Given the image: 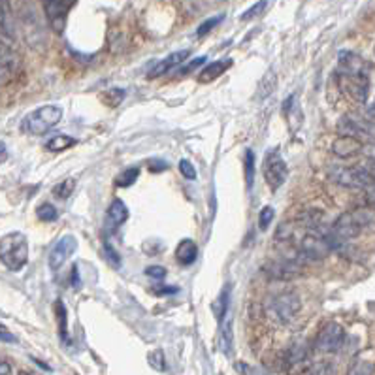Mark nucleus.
I'll return each instance as SVG.
<instances>
[{
	"label": "nucleus",
	"mask_w": 375,
	"mask_h": 375,
	"mask_svg": "<svg viewBox=\"0 0 375 375\" xmlns=\"http://www.w3.org/2000/svg\"><path fill=\"white\" fill-rule=\"evenodd\" d=\"M61 119H63V109L59 106H53V104H47V106H40L38 109H34L26 115L21 128L26 134L42 136V134L49 132L55 125H59Z\"/></svg>",
	"instance_id": "f03ea898"
},
{
	"label": "nucleus",
	"mask_w": 375,
	"mask_h": 375,
	"mask_svg": "<svg viewBox=\"0 0 375 375\" xmlns=\"http://www.w3.org/2000/svg\"><path fill=\"white\" fill-rule=\"evenodd\" d=\"M262 174H264V179H266L268 187H270L272 191H277L281 185L286 181L289 168H286L285 160H283V157H281L277 149L270 151L266 157H264Z\"/></svg>",
	"instance_id": "39448f33"
},
{
	"label": "nucleus",
	"mask_w": 375,
	"mask_h": 375,
	"mask_svg": "<svg viewBox=\"0 0 375 375\" xmlns=\"http://www.w3.org/2000/svg\"><path fill=\"white\" fill-rule=\"evenodd\" d=\"M128 219V208L125 206L123 200L115 198L114 202L109 204L108 208V215H106V223H108V229L114 232L117 230L121 224H125V221Z\"/></svg>",
	"instance_id": "dca6fc26"
},
{
	"label": "nucleus",
	"mask_w": 375,
	"mask_h": 375,
	"mask_svg": "<svg viewBox=\"0 0 375 375\" xmlns=\"http://www.w3.org/2000/svg\"><path fill=\"white\" fill-rule=\"evenodd\" d=\"M179 172L183 176L185 179H189V181H194L197 179V170H194V166H192L191 160L181 159L179 160Z\"/></svg>",
	"instance_id": "72a5a7b5"
},
{
	"label": "nucleus",
	"mask_w": 375,
	"mask_h": 375,
	"mask_svg": "<svg viewBox=\"0 0 375 375\" xmlns=\"http://www.w3.org/2000/svg\"><path fill=\"white\" fill-rule=\"evenodd\" d=\"M366 192H368V202L372 204V206H375V183L369 185L368 189H366Z\"/></svg>",
	"instance_id": "79ce46f5"
},
{
	"label": "nucleus",
	"mask_w": 375,
	"mask_h": 375,
	"mask_svg": "<svg viewBox=\"0 0 375 375\" xmlns=\"http://www.w3.org/2000/svg\"><path fill=\"white\" fill-rule=\"evenodd\" d=\"M206 63V57H200V59H194V61H192L191 64H189V66H185L183 70V74H189V72H192L194 70V68H197V66H202V64Z\"/></svg>",
	"instance_id": "58836bf2"
},
{
	"label": "nucleus",
	"mask_w": 375,
	"mask_h": 375,
	"mask_svg": "<svg viewBox=\"0 0 375 375\" xmlns=\"http://www.w3.org/2000/svg\"><path fill=\"white\" fill-rule=\"evenodd\" d=\"M55 312H57V319H59V330H61V337L66 339L68 337V328H66V307L64 304L59 300L55 304Z\"/></svg>",
	"instance_id": "a878e982"
},
{
	"label": "nucleus",
	"mask_w": 375,
	"mask_h": 375,
	"mask_svg": "<svg viewBox=\"0 0 375 375\" xmlns=\"http://www.w3.org/2000/svg\"><path fill=\"white\" fill-rule=\"evenodd\" d=\"M245 179H247V189H251L254 181V153L251 149L245 151Z\"/></svg>",
	"instance_id": "cd10ccee"
},
{
	"label": "nucleus",
	"mask_w": 375,
	"mask_h": 375,
	"mask_svg": "<svg viewBox=\"0 0 375 375\" xmlns=\"http://www.w3.org/2000/svg\"><path fill=\"white\" fill-rule=\"evenodd\" d=\"M8 157V151H6V146L4 144H0V162H4Z\"/></svg>",
	"instance_id": "49530a36"
},
{
	"label": "nucleus",
	"mask_w": 375,
	"mask_h": 375,
	"mask_svg": "<svg viewBox=\"0 0 375 375\" xmlns=\"http://www.w3.org/2000/svg\"><path fill=\"white\" fill-rule=\"evenodd\" d=\"M166 168H168V164L162 162L160 159L151 160V162H149V170H151V172H160V170H166Z\"/></svg>",
	"instance_id": "e433bc0d"
},
{
	"label": "nucleus",
	"mask_w": 375,
	"mask_h": 375,
	"mask_svg": "<svg viewBox=\"0 0 375 375\" xmlns=\"http://www.w3.org/2000/svg\"><path fill=\"white\" fill-rule=\"evenodd\" d=\"M8 21V6L6 0H0V25L4 26Z\"/></svg>",
	"instance_id": "4c0bfd02"
},
{
	"label": "nucleus",
	"mask_w": 375,
	"mask_h": 375,
	"mask_svg": "<svg viewBox=\"0 0 375 375\" xmlns=\"http://www.w3.org/2000/svg\"><path fill=\"white\" fill-rule=\"evenodd\" d=\"M76 146V140L70 138V136H55V138H51L45 147L49 149V151H63V149H68V147Z\"/></svg>",
	"instance_id": "412c9836"
},
{
	"label": "nucleus",
	"mask_w": 375,
	"mask_h": 375,
	"mask_svg": "<svg viewBox=\"0 0 375 375\" xmlns=\"http://www.w3.org/2000/svg\"><path fill=\"white\" fill-rule=\"evenodd\" d=\"M36 217H38L40 221H44V223H53V221H57L59 211L55 210V206H51V204H40L38 210H36Z\"/></svg>",
	"instance_id": "b1692460"
},
{
	"label": "nucleus",
	"mask_w": 375,
	"mask_h": 375,
	"mask_svg": "<svg viewBox=\"0 0 375 375\" xmlns=\"http://www.w3.org/2000/svg\"><path fill=\"white\" fill-rule=\"evenodd\" d=\"M332 251V245L328 242L326 234H317V232H309L300 238L298 242V253L302 259L307 261H321L326 254Z\"/></svg>",
	"instance_id": "20e7f679"
},
{
	"label": "nucleus",
	"mask_w": 375,
	"mask_h": 375,
	"mask_svg": "<svg viewBox=\"0 0 375 375\" xmlns=\"http://www.w3.org/2000/svg\"><path fill=\"white\" fill-rule=\"evenodd\" d=\"M309 375H336V368L328 360H321V362L309 364Z\"/></svg>",
	"instance_id": "393cba45"
},
{
	"label": "nucleus",
	"mask_w": 375,
	"mask_h": 375,
	"mask_svg": "<svg viewBox=\"0 0 375 375\" xmlns=\"http://www.w3.org/2000/svg\"><path fill=\"white\" fill-rule=\"evenodd\" d=\"M266 4H268V0H259L254 6H251L247 12H243L242 15H240V20L251 21V20H254V17H259V15H261V13L266 10Z\"/></svg>",
	"instance_id": "c85d7f7f"
},
{
	"label": "nucleus",
	"mask_w": 375,
	"mask_h": 375,
	"mask_svg": "<svg viewBox=\"0 0 375 375\" xmlns=\"http://www.w3.org/2000/svg\"><path fill=\"white\" fill-rule=\"evenodd\" d=\"M300 307H302L300 298L293 293L280 294V296H275V298L272 300V312H274L277 321L283 323V325L291 323V321L298 315Z\"/></svg>",
	"instance_id": "0eeeda50"
},
{
	"label": "nucleus",
	"mask_w": 375,
	"mask_h": 375,
	"mask_svg": "<svg viewBox=\"0 0 375 375\" xmlns=\"http://www.w3.org/2000/svg\"><path fill=\"white\" fill-rule=\"evenodd\" d=\"M229 305H230V286H224L221 294L217 296L215 302H213V315L215 319L223 325L224 317H227V313H229Z\"/></svg>",
	"instance_id": "aec40b11"
},
{
	"label": "nucleus",
	"mask_w": 375,
	"mask_h": 375,
	"mask_svg": "<svg viewBox=\"0 0 375 375\" xmlns=\"http://www.w3.org/2000/svg\"><path fill=\"white\" fill-rule=\"evenodd\" d=\"M77 249V240L74 238V236H63L61 240H59L55 245H53V249H51L49 253V268L53 270V272H57V270H61V268L64 266V262L70 259L72 254L76 253Z\"/></svg>",
	"instance_id": "1a4fd4ad"
},
{
	"label": "nucleus",
	"mask_w": 375,
	"mask_h": 375,
	"mask_svg": "<svg viewBox=\"0 0 375 375\" xmlns=\"http://www.w3.org/2000/svg\"><path fill=\"white\" fill-rule=\"evenodd\" d=\"M0 328H2V325H0Z\"/></svg>",
	"instance_id": "09e8293b"
},
{
	"label": "nucleus",
	"mask_w": 375,
	"mask_h": 375,
	"mask_svg": "<svg viewBox=\"0 0 375 375\" xmlns=\"http://www.w3.org/2000/svg\"><path fill=\"white\" fill-rule=\"evenodd\" d=\"M20 68V57L17 53L12 49V45L0 40V77L12 76L13 72Z\"/></svg>",
	"instance_id": "2eb2a0df"
},
{
	"label": "nucleus",
	"mask_w": 375,
	"mask_h": 375,
	"mask_svg": "<svg viewBox=\"0 0 375 375\" xmlns=\"http://www.w3.org/2000/svg\"><path fill=\"white\" fill-rule=\"evenodd\" d=\"M275 83H277V76H275L274 70H268L264 74L261 82V89H259V95L261 98H266L268 95H272V91L275 89Z\"/></svg>",
	"instance_id": "5701e85b"
},
{
	"label": "nucleus",
	"mask_w": 375,
	"mask_h": 375,
	"mask_svg": "<svg viewBox=\"0 0 375 375\" xmlns=\"http://www.w3.org/2000/svg\"><path fill=\"white\" fill-rule=\"evenodd\" d=\"M266 272L270 274V277L286 281V280H293V277H298V275L302 274V266H300V262L286 259V261H283V262L268 264Z\"/></svg>",
	"instance_id": "4468645a"
},
{
	"label": "nucleus",
	"mask_w": 375,
	"mask_h": 375,
	"mask_svg": "<svg viewBox=\"0 0 375 375\" xmlns=\"http://www.w3.org/2000/svg\"><path fill=\"white\" fill-rule=\"evenodd\" d=\"M17 375H34V374H31V372H20Z\"/></svg>",
	"instance_id": "de8ad7c7"
},
{
	"label": "nucleus",
	"mask_w": 375,
	"mask_h": 375,
	"mask_svg": "<svg viewBox=\"0 0 375 375\" xmlns=\"http://www.w3.org/2000/svg\"><path fill=\"white\" fill-rule=\"evenodd\" d=\"M106 251H108V257H112V259H114L115 266H119V257L114 253V249L109 247V245H106Z\"/></svg>",
	"instance_id": "c03bdc74"
},
{
	"label": "nucleus",
	"mask_w": 375,
	"mask_h": 375,
	"mask_svg": "<svg viewBox=\"0 0 375 375\" xmlns=\"http://www.w3.org/2000/svg\"><path fill=\"white\" fill-rule=\"evenodd\" d=\"M345 342L344 326L337 323H326L315 339V349L321 353H336Z\"/></svg>",
	"instance_id": "423d86ee"
},
{
	"label": "nucleus",
	"mask_w": 375,
	"mask_h": 375,
	"mask_svg": "<svg viewBox=\"0 0 375 375\" xmlns=\"http://www.w3.org/2000/svg\"><path fill=\"white\" fill-rule=\"evenodd\" d=\"M330 178L337 185L351 187V189H368L375 183V174L362 166H337L332 168Z\"/></svg>",
	"instance_id": "7ed1b4c3"
},
{
	"label": "nucleus",
	"mask_w": 375,
	"mask_h": 375,
	"mask_svg": "<svg viewBox=\"0 0 375 375\" xmlns=\"http://www.w3.org/2000/svg\"><path fill=\"white\" fill-rule=\"evenodd\" d=\"M74 187H76V181H74V179H66V181L59 183L57 187L53 189V194L57 198H61V200H64V198L70 197L72 191H74Z\"/></svg>",
	"instance_id": "bb28decb"
},
{
	"label": "nucleus",
	"mask_w": 375,
	"mask_h": 375,
	"mask_svg": "<svg viewBox=\"0 0 375 375\" xmlns=\"http://www.w3.org/2000/svg\"><path fill=\"white\" fill-rule=\"evenodd\" d=\"M374 372V364L364 362V360H356L349 369V375H372Z\"/></svg>",
	"instance_id": "473e14b6"
},
{
	"label": "nucleus",
	"mask_w": 375,
	"mask_h": 375,
	"mask_svg": "<svg viewBox=\"0 0 375 375\" xmlns=\"http://www.w3.org/2000/svg\"><path fill=\"white\" fill-rule=\"evenodd\" d=\"M339 64V72L342 76H358V74H366V63L358 57L353 51H342L337 57Z\"/></svg>",
	"instance_id": "9b49d317"
},
{
	"label": "nucleus",
	"mask_w": 375,
	"mask_h": 375,
	"mask_svg": "<svg viewBox=\"0 0 375 375\" xmlns=\"http://www.w3.org/2000/svg\"><path fill=\"white\" fill-rule=\"evenodd\" d=\"M138 176H140V168L132 166V168H127L125 172L119 174L117 179H115V183H117V187H130V185L136 183Z\"/></svg>",
	"instance_id": "4be33fe9"
},
{
	"label": "nucleus",
	"mask_w": 375,
	"mask_h": 375,
	"mask_svg": "<svg viewBox=\"0 0 375 375\" xmlns=\"http://www.w3.org/2000/svg\"><path fill=\"white\" fill-rule=\"evenodd\" d=\"M189 55H191V51L189 49H181V51H176V53H170L168 57H164L162 61H159V63L153 66V70L147 74V76L151 77H160L164 76L166 72L174 70L176 66H179L181 63H185L187 59H189Z\"/></svg>",
	"instance_id": "ddd939ff"
},
{
	"label": "nucleus",
	"mask_w": 375,
	"mask_h": 375,
	"mask_svg": "<svg viewBox=\"0 0 375 375\" xmlns=\"http://www.w3.org/2000/svg\"><path fill=\"white\" fill-rule=\"evenodd\" d=\"M362 151V144L356 136H339L337 140H334L332 144V153L339 157V159H349V157H355L358 153Z\"/></svg>",
	"instance_id": "f8f14e48"
},
{
	"label": "nucleus",
	"mask_w": 375,
	"mask_h": 375,
	"mask_svg": "<svg viewBox=\"0 0 375 375\" xmlns=\"http://www.w3.org/2000/svg\"><path fill=\"white\" fill-rule=\"evenodd\" d=\"M146 275L147 277H151L155 281H160L166 277V268L162 266H147L146 268Z\"/></svg>",
	"instance_id": "f704fd0d"
},
{
	"label": "nucleus",
	"mask_w": 375,
	"mask_h": 375,
	"mask_svg": "<svg viewBox=\"0 0 375 375\" xmlns=\"http://www.w3.org/2000/svg\"><path fill=\"white\" fill-rule=\"evenodd\" d=\"M197 257L198 247L192 240H183V242L178 245V249H176V259H178L179 264H183V266L192 264V262L197 261Z\"/></svg>",
	"instance_id": "a211bd4d"
},
{
	"label": "nucleus",
	"mask_w": 375,
	"mask_h": 375,
	"mask_svg": "<svg viewBox=\"0 0 375 375\" xmlns=\"http://www.w3.org/2000/svg\"><path fill=\"white\" fill-rule=\"evenodd\" d=\"M149 364H151V368H155L157 372H164L166 369V358H164V353L162 351H153V353H149Z\"/></svg>",
	"instance_id": "2f4dec72"
},
{
	"label": "nucleus",
	"mask_w": 375,
	"mask_h": 375,
	"mask_svg": "<svg viewBox=\"0 0 375 375\" xmlns=\"http://www.w3.org/2000/svg\"><path fill=\"white\" fill-rule=\"evenodd\" d=\"M72 285L79 286V277H77V266L72 268Z\"/></svg>",
	"instance_id": "a18cd8bd"
},
{
	"label": "nucleus",
	"mask_w": 375,
	"mask_h": 375,
	"mask_svg": "<svg viewBox=\"0 0 375 375\" xmlns=\"http://www.w3.org/2000/svg\"><path fill=\"white\" fill-rule=\"evenodd\" d=\"M232 66V61L230 59H223V61H215V63L208 64L206 68L200 70V76H198V82L200 83H211L215 82L217 77H221L224 72L229 70Z\"/></svg>",
	"instance_id": "f3484780"
},
{
	"label": "nucleus",
	"mask_w": 375,
	"mask_h": 375,
	"mask_svg": "<svg viewBox=\"0 0 375 375\" xmlns=\"http://www.w3.org/2000/svg\"><path fill=\"white\" fill-rule=\"evenodd\" d=\"M344 87L347 91V95L351 98H355L356 102L368 100L369 82L366 74H358V76H344Z\"/></svg>",
	"instance_id": "9d476101"
},
{
	"label": "nucleus",
	"mask_w": 375,
	"mask_h": 375,
	"mask_svg": "<svg viewBox=\"0 0 375 375\" xmlns=\"http://www.w3.org/2000/svg\"><path fill=\"white\" fill-rule=\"evenodd\" d=\"M221 344H223L224 353H229V347H230V344H232V332H230L229 325L223 328V334H221Z\"/></svg>",
	"instance_id": "c9c22d12"
},
{
	"label": "nucleus",
	"mask_w": 375,
	"mask_h": 375,
	"mask_svg": "<svg viewBox=\"0 0 375 375\" xmlns=\"http://www.w3.org/2000/svg\"><path fill=\"white\" fill-rule=\"evenodd\" d=\"M155 293L157 294H174V293H178V289H176V286H164V289H155Z\"/></svg>",
	"instance_id": "a19ab883"
},
{
	"label": "nucleus",
	"mask_w": 375,
	"mask_h": 375,
	"mask_svg": "<svg viewBox=\"0 0 375 375\" xmlns=\"http://www.w3.org/2000/svg\"><path fill=\"white\" fill-rule=\"evenodd\" d=\"M0 375H12V366L8 362H0Z\"/></svg>",
	"instance_id": "37998d69"
},
{
	"label": "nucleus",
	"mask_w": 375,
	"mask_h": 375,
	"mask_svg": "<svg viewBox=\"0 0 375 375\" xmlns=\"http://www.w3.org/2000/svg\"><path fill=\"white\" fill-rule=\"evenodd\" d=\"M223 20H224L223 13H219V15H215V17H210V20L204 21L202 25L198 26L197 34H198V36H200V38H202V36H206L208 32L213 31V29H215V26L219 25V23H221V21H223Z\"/></svg>",
	"instance_id": "c756f323"
},
{
	"label": "nucleus",
	"mask_w": 375,
	"mask_h": 375,
	"mask_svg": "<svg viewBox=\"0 0 375 375\" xmlns=\"http://www.w3.org/2000/svg\"><path fill=\"white\" fill-rule=\"evenodd\" d=\"M29 261V240L23 232H10L0 238V262L10 272H20Z\"/></svg>",
	"instance_id": "f257e3e1"
},
{
	"label": "nucleus",
	"mask_w": 375,
	"mask_h": 375,
	"mask_svg": "<svg viewBox=\"0 0 375 375\" xmlns=\"http://www.w3.org/2000/svg\"><path fill=\"white\" fill-rule=\"evenodd\" d=\"M275 217V211L272 206H266V208H262L261 215H259V229L261 230H268V227L272 224Z\"/></svg>",
	"instance_id": "7c9ffc66"
},
{
	"label": "nucleus",
	"mask_w": 375,
	"mask_h": 375,
	"mask_svg": "<svg viewBox=\"0 0 375 375\" xmlns=\"http://www.w3.org/2000/svg\"><path fill=\"white\" fill-rule=\"evenodd\" d=\"M45 10L49 15V21L53 29L57 32L63 31L64 26V10H63V0H45Z\"/></svg>",
	"instance_id": "6ab92c4d"
},
{
	"label": "nucleus",
	"mask_w": 375,
	"mask_h": 375,
	"mask_svg": "<svg viewBox=\"0 0 375 375\" xmlns=\"http://www.w3.org/2000/svg\"><path fill=\"white\" fill-rule=\"evenodd\" d=\"M362 230L364 229L358 224L356 217L353 215V211H345V213H342V215L337 217V221L334 223L332 236H334L339 243H344L358 238V234H360Z\"/></svg>",
	"instance_id": "6e6552de"
},
{
	"label": "nucleus",
	"mask_w": 375,
	"mask_h": 375,
	"mask_svg": "<svg viewBox=\"0 0 375 375\" xmlns=\"http://www.w3.org/2000/svg\"><path fill=\"white\" fill-rule=\"evenodd\" d=\"M0 342H4V344H15V342H17V337L13 336V334H10V332L0 328Z\"/></svg>",
	"instance_id": "ea45409f"
}]
</instances>
